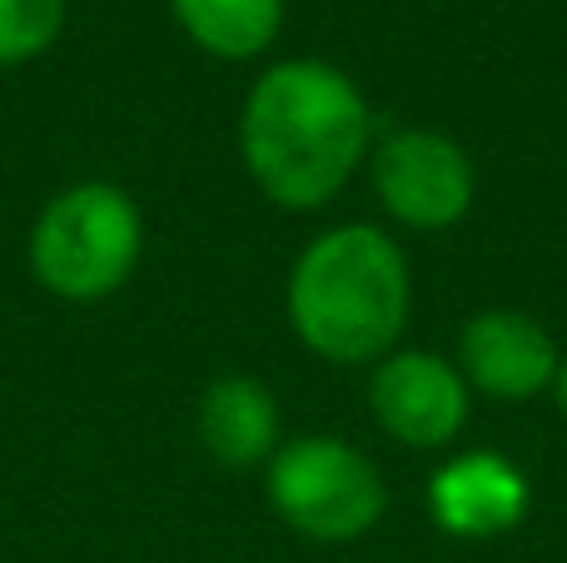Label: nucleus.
Returning <instances> with one entry per match:
<instances>
[{"label":"nucleus","instance_id":"nucleus-1","mask_svg":"<svg viewBox=\"0 0 567 563\" xmlns=\"http://www.w3.org/2000/svg\"><path fill=\"white\" fill-rule=\"evenodd\" d=\"M369 100L329 60H279L249 85L239 155L284 209H319L369 155Z\"/></svg>","mask_w":567,"mask_h":563},{"label":"nucleus","instance_id":"nucleus-6","mask_svg":"<svg viewBox=\"0 0 567 563\" xmlns=\"http://www.w3.org/2000/svg\"><path fill=\"white\" fill-rule=\"evenodd\" d=\"M369 409L399 444L439 449L468 424V385L433 349H399L373 369Z\"/></svg>","mask_w":567,"mask_h":563},{"label":"nucleus","instance_id":"nucleus-9","mask_svg":"<svg viewBox=\"0 0 567 563\" xmlns=\"http://www.w3.org/2000/svg\"><path fill=\"white\" fill-rule=\"evenodd\" d=\"M199 444L225 469H255L279 449V405L269 385L249 375H225L199 395Z\"/></svg>","mask_w":567,"mask_h":563},{"label":"nucleus","instance_id":"nucleus-2","mask_svg":"<svg viewBox=\"0 0 567 563\" xmlns=\"http://www.w3.org/2000/svg\"><path fill=\"white\" fill-rule=\"evenodd\" d=\"M413 305L409 259L383 229H323L289 269V325L319 359H383Z\"/></svg>","mask_w":567,"mask_h":563},{"label":"nucleus","instance_id":"nucleus-12","mask_svg":"<svg viewBox=\"0 0 567 563\" xmlns=\"http://www.w3.org/2000/svg\"><path fill=\"white\" fill-rule=\"evenodd\" d=\"M553 389H558V405H563V414H567V355H563V365H558V379H553Z\"/></svg>","mask_w":567,"mask_h":563},{"label":"nucleus","instance_id":"nucleus-3","mask_svg":"<svg viewBox=\"0 0 567 563\" xmlns=\"http://www.w3.org/2000/svg\"><path fill=\"white\" fill-rule=\"evenodd\" d=\"M145 219L140 205L110 180H85L50 199L30 225V275L70 305L110 299L140 265Z\"/></svg>","mask_w":567,"mask_h":563},{"label":"nucleus","instance_id":"nucleus-10","mask_svg":"<svg viewBox=\"0 0 567 563\" xmlns=\"http://www.w3.org/2000/svg\"><path fill=\"white\" fill-rule=\"evenodd\" d=\"M169 10L179 30L219 60L265 55L284 25V0H169Z\"/></svg>","mask_w":567,"mask_h":563},{"label":"nucleus","instance_id":"nucleus-8","mask_svg":"<svg viewBox=\"0 0 567 563\" xmlns=\"http://www.w3.org/2000/svg\"><path fill=\"white\" fill-rule=\"evenodd\" d=\"M528 479L503 454L473 449L443 464L429 484V514L453 539H493L508 534L528 514Z\"/></svg>","mask_w":567,"mask_h":563},{"label":"nucleus","instance_id":"nucleus-5","mask_svg":"<svg viewBox=\"0 0 567 563\" xmlns=\"http://www.w3.org/2000/svg\"><path fill=\"white\" fill-rule=\"evenodd\" d=\"M373 190L409 229H449L473 205V165L439 130H399L373 150Z\"/></svg>","mask_w":567,"mask_h":563},{"label":"nucleus","instance_id":"nucleus-11","mask_svg":"<svg viewBox=\"0 0 567 563\" xmlns=\"http://www.w3.org/2000/svg\"><path fill=\"white\" fill-rule=\"evenodd\" d=\"M70 0H0V65H30L65 30Z\"/></svg>","mask_w":567,"mask_h":563},{"label":"nucleus","instance_id":"nucleus-4","mask_svg":"<svg viewBox=\"0 0 567 563\" xmlns=\"http://www.w3.org/2000/svg\"><path fill=\"white\" fill-rule=\"evenodd\" d=\"M269 504L289 529L319 544H349L383 519V479L353 444L329 434H303L269 459Z\"/></svg>","mask_w":567,"mask_h":563},{"label":"nucleus","instance_id":"nucleus-7","mask_svg":"<svg viewBox=\"0 0 567 563\" xmlns=\"http://www.w3.org/2000/svg\"><path fill=\"white\" fill-rule=\"evenodd\" d=\"M558 345L523 309H483L458 335V375L463 385L483 389L488 399L518 405L558 379Z\"/></svg>","mask_w":567,"mask_h":563}]
</instances>
